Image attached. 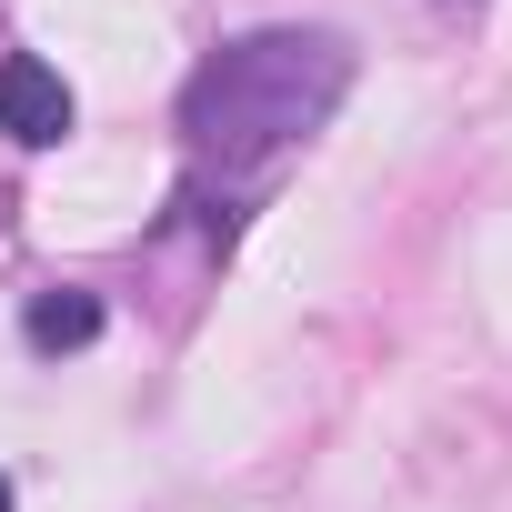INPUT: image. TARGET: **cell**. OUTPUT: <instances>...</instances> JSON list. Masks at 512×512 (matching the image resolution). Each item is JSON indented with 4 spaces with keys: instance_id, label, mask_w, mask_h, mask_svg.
<instances>
[{
    "instance_id": "obj_4",
    "label": "cell",
    "mask_w": 512,
    "mask_h": 512,
    "mask_svg": "<svg viewBox=\"0 0 512 512\" xmlns=\"http://www.w3.org/2000/svg\"><path fill=\"white\" fill-rule=\"evenodd\" d=\"M0 512H11V482H0Z\"/></svg>"
},
{
    "instance_id": "obj_3",
    "label": "cell",
    "mask_w": 512,
    "mask_h": 512,
    "mask_svg": "<svg viewBox=\"0 0 512 512\" xmlns=\"http://www.w3.org/2000/svg\"><path fill=\"white\" fill-rule=\"evenodd\" d=\"M21 342H31V352H91V342H101V302H91V292H41V302L21 312Z\"/></svg>"
},
{
    "instance_id": "obj_1",
    "label": "cell",
    "mask_w": 512,
    "mask_h": 512,
    "mask_svg": "<svg viewBox=\"0 0 512 512\" xmlns=\"http://www.w3.org/2000/svg\"><path fill=\"white\" fill-rule=\"evenodd\" d=\"M352 91V41L342 31H251L231 51H211L181 91V141H191V181L251 191L272 161H292Z\"/></svg>"
},
{
    "instance_id": "obj_2",
    "label": "cell",
    "mask_w": 512,
    "mask_h": 512,
    "mask_svg": "<svg viewBox=\"0 0 512 512\" xmlns=\"http://www.w3.org/2000/svg\"><path fill=\"white\" fill-rule=\"evenodd\" d=\"M0 131H11L21 151H51V141L71 131V81H61L51 61L11 51V61H0Z\"/></svg>"
}]
</instances>
